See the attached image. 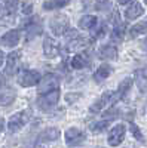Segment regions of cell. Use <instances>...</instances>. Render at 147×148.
<instances>
[{
    "label": "cell",
    "mask_w": 147,
    "mask_h": 148,
    "mask_svg": "<svg viewBox=\"0 0 147 148\" xmlns=\"http://www.w3.org/2000/svg\"><path fill=\"white\" fill-rule=\"evenodd\" d=\"M146 31H147V19L135 24V25L129 30V36L131 37H137V36H140L141 33H146Z\"/></svg>",
    "instance_id": "d4e9b609"
},
{
    "label": "cell",
    "mask_w": 147,
    "mask_h": 148,
    "mask_svg": "<svg viewBox=\"0 0 147 148\" xmlns=\"http://www.w3.org/2000/svg\"><path fill=\"white\" fill-rule=\"evenodd\" d=\"M131 84H132V79H131V77H126L125 80L120 82L117 90L113 92V95H112V105L116 104L119 99H122V98H124V96L128 93V90L131 89Z\"/></svg>",
    "instance_id": "4fadbf2b"
},
{
    "label": "cell",
    "mask_w": 147,
    "mask_h": 148,
    "mask_svg": "<svg viewBox=\"0 0 147 148\" xmlns=\"http://www.w3.org/2000/svg\"><path fill=\"white\" fill-rule=\"evenodd\" d=\"M98 25V19L94 15H85L79 19V27L82 30H92Z\"/></svg>",
    "instance_id": "ffe728a7"
},
{
    "label": "cell",
    "mask_w": 147,
    "mask_h": 148,
    "mask_svg": "<svg viewBox=\"0 0 147 148\" xmlns=\"http://www.w3.org/2000/svg\"><path fill=\"white\" fill-rule=\"evenodd\" d=\"M135 83L138 86L140 92L147 93V65L135 71Z\"/></svg>",
    "instance_id": "2e32d148"
},
{
    "label": "cell",
    "mask_w": 147,
    "mask_h": 148,
    "mask_svg": "<svg viewBox=\"0 0 147 148\" xmlns=\"http://www.w3.org/2000/svg\"><path fill=\"white\" fill-rule=\"evenodd\" d=\"M88 64H89V56L86 53H77V55H75L73 59H71V62H70L71 68H75V70L85 68Z\"/></svg>",
    "instance_id": "d6986e66"
},
{
    "label": "cell",
    "mask_w": 147,
    "mask_h": 148,
    "mask_svg": "<svg viewBox=\"0 0 147 148\" xmlns=\"http://www.w3.org/2000/svg\"><path fill=\"white\" fill-rule=\"evenodd\" d=\"M15 92L12 89H3L0 90V105H9L15 101Z\"/></svg>",
    "instance_id": "603a6c76"
},
{
    "label": "cell",
    "mask_w": 147,
    "mask_h": 148,
    "mask_svg": "<svg viewBox=\"0 0 147 148\" xmlns=\"http://www.w3.org/2000/svg\"><path fill=\"white\" fill-rule=\"evenodd\" d=\"M22 12H24V14H30V12H31V5L30 3H24V9H22Z\"/></svg>",
    "instance_id": "f1b7e54d"
},
{
    "label": "cell",
    "mask_w": 147,
    "mask_h": 148,
    "mask_svg": "<svg viewBox=\"0 0 147 148\" xmlns=\"http://www.w3.org/2000/svg\"><path fill=\"white\" fill-rule=\"evenodd\" d=\"M144 3H146V5H147V0H144Z\"/></svg>",
    "instance_id": "d590c367"
},
{
    "label": "cell",
    "mask_w": 147,
    "mask_h": 148,
    "mask_svg": "<svg viewBox=\"0 0 147 148\" xmlns=\"http://www.w3.org/2000/svg\"><path fill=\"white\" fill-rule=\"evenodd\" d=\"M3 127H5V120H3V119H0V132L3 130Z\"/></svg>",
    "instance_id": "d6a6232c"
},
{
    "label": "cell",
    "mask_w": 147,
    "mask_h": 148,
    "mask_svg": "<svg viewBox=\"0 0 147 148\" xmlns=\"http://www.w3.org/2000/svg\"><path fill=\"white\" fill-rule=\"evenodd\" d=\"M124 33H125V24H120V22H116V25L113 28V33H112V39L119 42L122 40V37H124Z\"/></svg>",
    "instance_id": "484cf974"
},
{
    "label": "cell",
    "mask_w": 147,
    "mask_h": 148,
    "mask_svg": "<svg viewBox=\"0 0 147 148\" xmlns=\"http://www.w3.org/2000/svg\"><path fill=\"white\" fill-rule=\"evenodd\" d=\"M108 125H110V120H101V121H97L95 125H92L91 126V130L94 132V133H100V132H103V130H106L107 127H108Z\"/></svg>",
    "instance_id": "4316f807"
},
{
    "label": "cell",
    "mask_w": 147,
    "mask_h": 148,
    "mask_svg": "<svg viewBox=\"0 0 147 148\" xmlns=\"http://www.w3.org/2000/svg\"><path fill=\"white\" fill-rule=\"evenodd\" d=\"M116 56H117V49L113 45H106V46H103L100 51H98V58L104 59V61L116 59Z\"/></svg>",
    "instance_id": "e0dca14e"
},
{
    "label": "cell",
    "mask_w": 147,
    "mask_h": 148,
    "mask_svg": "<svg viewBox=\"0 0 147 148\" xmlns=\"http://www.w3.org/2000/svg\"><path fill=\"white\" fill-rule=\"evenodd\" d=\"M19 64H21V51H14L6 56V68H5V74L6 76H15L17 71L19 70Z\"/></svg>",
    "instance_id": "5b68a950"
},
{
    "label": "cell",
    "mask_w": 147,
    "mask_h": 148,
    "mask_svg": "<svg viewBox=\"0 0 147 148\" xmlns=\"http://www.w3.org/2000/svg\"><path fill=\"white\" fill-rule=\"evenodd\" d=\"M30 116H31L30 110H22V111H19V113L14 114L8 121V130L10 133H15V132L21 130L27 125V121L30 120Z\"/></svg>",
    "instance_id": "6da1fadb"
},
{
    "label": "cell",
    "mask_w": 147,
    "mask_h": 148,
    "mask_svg": "<svg viewBox=\"0 0 147 148\" xmlns=\"http://www.w3.org/2000/svg\"><path fill=\"white\" fill-rule=\"evenodd\" d=\"M22 27H24V30H26L27 40H31V39H34V37L42 34V22H40L39 16H34V18L28 19Z\"/></svg>",
    "instance_id": "52a82bcc"
},
{
    "label": "cell",
    "mask_w": 147,
    "mask_h": 148,
    "mask_svg": "<svg viewBox=\"0 0 147 148\" xmlns=\"http://www.w3.org/2000/svg\"><path fill=\"white\" fill-rule=\"evenodd\" d=\"M144 14V9L138 2H134L126 10H125V18L126 19H137Z\"/></svg>",
    "instance_id": "ac0fdd59"
},
{
    "label": "cell",
    "mask_w": 147,
    "mask_h": 148,
    "mask_svg": "<svg viewBox=\"0 0 147 148\" xmlns=\"http://www.w3.org/2000/svg\"><path fill=\"white\" fill-rule=\"evenodd\" d=\"M19 0H3V8L0 9V18H12L15 16V10L18 8Z\"/></svg>",
    "instance_id": "9a60e30c"
},
{
    "label": "cell",
    "mask_w": 147,
    "mask_h": 148,
    "mask_svg": "<svg viewBox=\"0 0 147 148\" xmlns=\"http://www.w3.org/2000/svg\"><path fill=\"white\" fill-rule=\"evenodd\" d=\"M143 51L146 52V55H147V37L144 39V42H143Z\"/></svg>",
    "instance_id": "4dcf8cb0"
},
{
    "label": "cell",
    "mask_w": 147,
    "mask_h": 148,
    "mask_svg": "<svg viewBox=\"0 0 147 148\" xmlns=\"http://www.w3.org/2000/svg\"><path fill=\"white\" fill-rule=\"evenodd\" d=\"M49 27L55 36H64L68 31V18L64 14H58L51 19Z\"/></svg>",
    "instance_id": "3957f363"
},
{
    "label": "cell",
    "mask_w": 147,
    "mask_h": 148,
    "mask_svg": "<svg viewBox=\"0 0 147 148\" xmlns=\"http://www.w3.org/2000/svg\"><path fill=\"white\" fill-rule=\"evenodd\" d=\"M77 98H79V95H76V96H71V95H67V96H66V99H67V101H71V99L75 101V99H77Z\"/></svg>",
    "instance_id": "f546056e"
},
{
    "label": "cell",
    "mask_w": 147,
    "mask_h": 148,
    "mask_svg": "<svg viewBox=\"0 0 147 148\" xmlns=\"http://www.w3.org/2000/svg\"><path fill=\"white\" fill-rule=\"evenodd\" d=\"M59 86V79L55 74H46L43 79L39 80L37 83V92L42 93H48V92H52L55 89H58Z\"/></svg>",
    "instance_id": "277c9868"
},
{
    "label": "cell",
    "mask_w": 147,
    "mask_h": 148,
    "mask_svg": "<svg viewBox=\"0 0 147 148\" xmlns=\"http://www.w3.org/2000/svg\"><path fill=\"white\" fill-rule=\"evenodd\" d=\"M112 95H113V92H106V93H103V96L100 98V99L95 101V102L91 105L89 111H91V113H100V111H101L103 108H106L107 105H112Z\"/></svg>",
    "instance_id": "5bb4252c"
},
{
    "label": "cell",
    "mask_w": 147,
    "mask_h": 148,
    "mask_svg": "<svg viewBox=\"0 0 147 148\" xmlns=\"http://www.w3.org/2000/svg\"><path fill=\"white\" fill-rule=\"evenodd\" d=\"M3 84H5V77L2 76V74H0V88H2Z\"/></svg>",
    "instance_id": "836d02e7"
},
{
    "label": "cell",
    "mask_w": 147,
    "mask_h": 148,
    "mask_svg": "<svg viewBox=\"0 0 147 148\" xmlns=\"http://www.w3.org/2000/svg\"><path fill=\"white\" fill-rule=\"evenodd\" d=\"M3 61H5V53H3V51H0V65L3 64Z\"/></svg>",
    "instance_id": "1f68e13d"
},
{
    "label": "cell",
    "mask_w": 147,
    "mask_h": 148,
    "mask_svg": "<svg viewBox=\"0 0 147 148\" xmlns=\"http://www.w3.org/2000/svg\"><path fill=\"white\" fill-rule=\"evenodd\" d=\"M117 2H119L120 5H126L128 2H131V0H117Z\"/></svg>",
    "instance_id": "e575fe53"
},
{
    "label": "cell",
    "mask_w": 147,
    "mask_h": 148,
    "mask_svg": "<svg viewBox=\"0 0 147 148\" xmlns=\"http://www.w3.org/2000/svg\"><path fill=\"white\" fill-rule=\"evenodd\" d=\"M59 130L57 127H49L46 130H43L39 136V142H49V141H55L59 138Z\"/></svg>",
    "instance_id": "7402d4cb"
},
{
    "label": "cell",
    "mask_w": 147,
    "mask_h": 148,
    "mask_svg": "<svg viewBox=\"0 0 147 148\" xmlns=\"http://www.w3.org/2000/svg\"><path fill=\"white\" fill-rule=\"evenodd\" d=\"M125 125H116L112 127V130L108 132V138H107V142L110 147H117L122 144V141H124L125 138Z\"/></svg>",
    "instance_id": "ba28073f"
},
{
    "label": "cell",
    "mask_w": 147,
    "mask_h": 148,
    "mask_svg": "<svg viewBox=\"0 0 147 148\" xmlns=\"http://www.w3.org/2000/svg\"><path fill=\"white\" fill-rule=\"evenodd\" d=\"M39 80H40V74L34 70H24L18 77V83L22 88H31V86L37 84Z\"/></svg>",
    "instance_id": "8992f818"
},
{
    "label": "cell",
    "mask_w": 147,
    "mask_h": 148,
    "mask_svg": "<svg viewBox=\"0 0 147 148\" xmlns=\"http://www.w3.org/2000/svg\"><path fill=\"white\" fill-rule=\"evenodd\" d=\"M131 132H132V135H134V136H135L138 141H144V136H143V133H141V130H140V127L137 126V125H134V123H131Z\"/></svg>",
    "instance_id": "83f0119b"
},
{
    "label": "cell",
    "mask_w": 147,
    "mask_h": 148,
    "mask_svg": "<svg viewBox=\"0 0 147 148\" xmlns=\"http://www.w3.org/2000/svg\"><path fill=\"white\" fill-rule=\"evenodd\" d=\"M19 39H21V33L19 30H9L8 33H5L0 39V43L6 47H15L18 43H19Z\"/></svg>",
    "instance_id": "7c38bea8"
},
{
    "label": "cell",
    "mask_w": 147,
    "mask_h": 148,
    "mask_svg": "<svg viewBox=\"0 0 147 148\" xmlns=\"http://www.w3.org/2000/svg\"><path fill=\"white\" fill-rule=\"evenodd\" d=\"M110 74H112V67H110L108 64H103L101 67H98L95 74H94V80L97 83H101L103 80H106Z\"/></svg>",
    "instance_id": "44dd1931"
},
{
    "label": "cell",
    "mask_w": 147,
    "mask_h": 148,
    "mask_svg": "<svg viewBox=\"0 0 147 148\" xmlns=\"http://www.w3.org/2000/svg\"><path fill=\"white\" fill-rule=\"evenodd\" d=\"M43 52H45L46 58H55L61 53V46L55 39L46 36L43 40Z\"/></svg>",
    "instance_id": "30bf717a"
},
{
    "label": "cell",
    "mask_w": 147,
    "mask_h": 148,
    "mask_svg": "<svg viewBox=\"0 0 147 148\" xmlns=\"http://www.w3.org/2000/svg\"><path fill=\"white\" fill-rule=\"evenodd\" d=\"M64 138H66L67 145L76 147V145H80V144L85 142V139H86V135H85L80 129H77V127H70V129L66 132Z\"/></svg>",
    "instance_id": "9c48e42d"
},
{
    "label": "cell",
    "mask_w": 147,
    "mask_h": 148,
    "mask_svg": "<svg viewBox=\"0 0 147 148\" xmlns=\"http://www.w3.org/2000/svg\"><path fill=\"white\" fill-rule=\"evenodd\" d=\"M58 99H59V90L55 89L52 92L42 93L37 98V105H39V108L42 111H49V110H52L58 104Z\"/></svg>",
    "instance_id": "7a4b0ae2"
},
{
    "label": "cell",
    "mask_w": 147,
    "mask_h": 148,
    "mask_svg": "<svg viewBox=\"0 0 147 148\" xmlns=\"http://www.w3.org/2000/svg\"><path fill=\"white\" fill-rule=\"evenodd\" d=\"M70 3V0H48L43 3L45 10H54V9H61Z\"/></svg>",
    "instance_id": "cb8c5ba5"
},
{
    "label": "cell",
    "mask_w": 147,
    "mask_h": 148,
    "mask_svg": "<svg viewBox=\"0 0 147 148\" xmlns=\"http://www.w3.org/2000/svg\"><path fill=\"white\" fill-rule=\"evenodd\" d=\"M66 36V45H67V49L68 51H71V49H77L79 46H83L82 43L85 42L82 37L79 36L77 30H70L64 34Z\"/></svg>",
    "instance_id": "8fae6325"
}]
</instances>
